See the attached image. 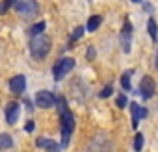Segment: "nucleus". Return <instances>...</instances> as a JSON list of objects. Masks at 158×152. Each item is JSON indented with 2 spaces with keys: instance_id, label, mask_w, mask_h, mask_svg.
<instances>
[{
  "instance_id": "423d86ee",
  "label": "nucleus",
  "mask_w": 158,
  "mask_h": 152,
  "mask_svg": "<svg viewBox=\"0 0 158 152\" xmlns=\"http://www.w3.org/2000/svg\"><path fill=\"white\" fill-rule=\"evenodd\" d=\"M154 89H156V86H154L152 78L145 76V78L141 80V84H139V93H141V97H143V98H151V97L154 95Z\"/></svg>"
},
{
  "instance_id": "9b49d317",
  "label": "nucleus",
  "mask_w": 158,
  "mask_h": 152,
  "mask_svg": "<svg viewBox=\"0 0 158 152\" xmlns=\"http://www.w3.org/2000/svg\"><path fill=\"white\" fill-rule=\"evenodd\" d=\"M37 146H41V148H48V150H58V148H60L58 143H54V141H50V139H43V137L37 139Z\"/></svg>"
},
{
  "instance_id": "6e6552de",
  "label": "nucleus",
  "mask_w": 158,
  "mask_h": 152,
  "mask_svg": "<svg viewBox=\"0 0 158 152\" xmlns=\"http://www.w3.org/2000/svg\"><path fill=\"white\" fill-rule=\"evenodd\" d=\"M19 115H21V106L17 102H10L8 108H6V121H8V124H15L19 121Z\"/></svg>"
},
{
  "instance_id": "dca6fc26",
  "label": "nucleus",
  "mask_w": 158,
  "mask_h": 152,
  "mask_svg": "<svg viewBox=\"0 0 158 152\" xmlns=\"http://www.w3.org/2000/svg\"><path fill=\"white\" fill-rule=\"evenodd\" d=\"M43 32H45V22H37V24H34V26L30 28V34H32V35L43 34Z\"/></svg>"
},
{
  "instance_id": "f257e3e1",
  "label": "nucleus",
  "mask_w": 158,
  "mask_h": 152,
  "mask_svg": "<svg viewBox=\"0 0 158 152\" xmlns=\"http://www.w3.org/2000/svg\"><path fill=\"white\" fill-rule=\"evenodd\" d=\"M50 52V39L45 34H35L30 39V54L35 59H43L47 58V54Z\"/></svg>"
},
{
  "instance_id": "2eb2a0df",
  "label": "nucleus",
  "mask_w": 158,
  "mask_h": 152,
  "mask_svg": "<svg viewBox=\"0 0 158 152\" xmlns=\"http://www.w3.org/2000/svg\"><path fill=\"white\" fill-rule=\"evenodd\" d=\"M130 74H132V70H127L123 76H121V86H123V89H130Z\"/></svg>"
},
{
  "instance_id": "393cba45",
  "label": "nucleus",
  "mask_w": 158,
  "mask_h": 152,
  "mask_svg": "<svg viewBox=\"0 0 158 152\" xmlns=\"http://www.w3.org/2000/svg\"><path fill=\"white\" fill-rule=\"evenodd\" d=\"M134 2H139V0H134Z\"/></svg>"
},
{
  "instance_id": "ddd939ff",
  "label": "nucleus",
  "mask_w": 158,
  "mask_h": 152,
  "mask_svg": "<svg viewBox=\"0 0 158 152\" xmlns=\"http://www.w3.org/2000/svg\"><path fill=\"white\" fill-rule=\"evenodd\" d=\"M147 30H149L151 39H152V41H156V37H158V28H156L154 19H149V22H147Z\"/></svg>"
},
{
  "instance_id": "9d476101",
  "label": "nucleus",
  "mask_w": 158,
  "mask_h": 152,
  "mask_svg": "<svg viewBox=\"0 0 158 152\" xmlns=\"http://www.w3.org/2000/svg\"><path fill=\"white\" fill-rule=\"evenodd\" d=\"M10 87H11V91H13L15 95H23L24 89H26V78H24L23 74H17L15 78H11Z\"/></svg>"
},
{
  "instance_id": "20e7f679",
  "label": "nucleus",
  "mask_w": 158,
  "mask_h": 152,
  "mask_svg": "<svg viewBox=\"0 0 158 152\" xmlns=\"http://www.w3.org/2000/svg\"><path fill=\"white\" fill-rule=\"evenodd\" d=\"M74 67V59L73 58H63V59H58L56 65H54V78L56 80H61L67 72H71Z\"/></svg>"
},
{
  "instance_id": "4468645a",
  "label": "nucleus",
  "mask_w": 158,
  "mask_h": 152,
  "mask_svg": "<svg viewBox=\"0 0 158 152\" xmlns=\"http://www.w3.org/2000/svg\"><path fill=\"white\" fill-rule=\"evenodd\" d=\"M11 137L8 135V134H2L0 135V150H8V148H11Z\"/></svg>"
},
{
  "instance_id": "412c9836",
  "label": "nucleus",
  "mask_w": 158,
  "mask_h": 152,
  "mask_svg": "<svg viewBox=\"0 0 158 152\" xmlns=\"http://www.w3.org/2000/svg\"><path fill=\"white\" fill-rule=\"evenodd\" d=\"M115 104H117L119 108H125V106H127V98H125V95H119L117 100H115Z\"/></svg>"
},
{
  "instance_id": "0eeeda50",
  "label": "nucleus",
  "mask_w": 158,
  "mask_h": 152,
  "mask_svg": "<svg viewBox=\"0 0 158 152\" xmlns=\"http://www.w3.org/2000/svg\"><path fill=\"white\" fill-rule=\"evenodd\" d=\"M130 35H132V26L128 21H125L123 30H121V45H123V52H130Z\"/></svg>"
},
{
  "instance_id": "f03ea898",
  "label": "nucleus",
  "mask_w": 158,
  "mask_h": 152,
  "mask_svg": "<svg viewBox=\"0 0 158 152\" xmlns=\"http://www.w3.org/2000/svg\"><path fill=\"white\" fill-rule=\"evenodd\" d=\"M58 104H61V137H63V146H65L71 139L73 130H74V117L69 111V108L65 104V98H60Z\"/></svg>"
},
{
  "instance_id": "aec40b11",
  "label": "nucleus",
  "mask_w": 158,
  "mask_h": 152,
  "mask_svg": "<svg viewBox=\"0 0 158 152\" xmlns=\"http://www.w3.org/2000/svg\"><path fill=\"white\" fill-rule=\"evenodd\" d=\"M112 91H114V89H112V86H106V87L99 93V97H101V98H108V97L112 95Z\"/></svg>"
},
{
  "instance_id": "1a4fd4ad",
  "label": "nucleus",
  "mask_w": 158,
  "mask_h": 152,
  "mask_svg": "<svg viewBox=\"0 0 158 152\" xmlns=\"http://www.w3.org/2000/svg\"><path fill=\"white\" fill-rule=\"evenodd\" d=\"M130 110H132V126H134V128H138L139 119H145V117H147V110H145L143 106L136 104V102H132V104H130Z\"/></svg>"
},
{
  "instance_id": "39448f33",
  "label": "nucleus",
  "mask_w": 158,
  "mask_h": 152,
  "mask_svg": "<svg viewBox=\"0 0 158 152\" xmlns=\"http://www.w3.org/2000/svg\"><path fill=\"white\" fill-rule=\"evenodd\" d=\"M54 102H56V98H54V95L50 91H39L35 95V104L39 108H52Z\"/></svg>"
},
{
  "instance_id": "5701e85b",
  "label": "nucleus",
  "mask_w": 158,
  "mask_h": 152,
  "mask_svg": "<svg viewBox=\"0 0 158 152\" xmlns=\"http://www.w3.org/2000/svg\"><path fill=\"white\" fill-rule=\"evenodd\" d=\"M34 128H35L34 121H28V122H26V126H24V130H26V132H34Z\"/></svg>"
},
{
  "instance_id": "6ab92c4d",
  "label": "nucleus",
  "mask_w": 158,
  "mask_h": 152,
  "mask_svg": "<svg viewBox=\"0 0 158 152\" xmlns=\"http://www.w3.org/2000/svg\"><path fill=\"white\" fill-rule=\"evenodd\" d=\"M17 4V0H4V4H2V13H6L11 6H15Z\"/></svg>"
},
{
  "instance_id": "f3484780",
  "label": "nucleus",
  "mask_w": 158,
  "mask_h": 152,
  "mask_svg": "<svg viewBox=\"0 0 158 152\" xmlns=\"http://www.w3.org/2000/svg\"><path fill=\"white\" fill-rule=\"evenodd\" d=\"M82 34H84V28H76V30H74V34L71 35V41H69V43L73 45L74 41H78V39H80V37H82Z\"/></svg>"
},
{
  "instance_id": "b1692460",
  "label": "nucleus",
  "mask_w": 158,
  "mask_h": 152,
  "mask_svg": "<svg viewBox=\"0 0 158 152\" xmlns=\"http://www.w3.org/2000/svg\"><path fill=\"white\" fill-rule=\"evenodd\" d=\"M156 67H158V58H156Z\"/></svg>"
},
{
  "instance_id": "f8f14e48",
  "label": "nucleus",
  "mask_w": 158,
  "mask_h": 152,
  "mask_svg": "<svg viewBox=\"0 0 158 152\" xmlns=\"http://www.w3.org/2000/svg\"><path fill=\"white\" fill-rule=\"evenodd\" d=\"M101 21H102L101 15H93V17H89V21H88V30H89V32H95V30L101 26Z\"/></svg>"
},
{
  "instance_id": "7ed1b4c3",
  "label": "nucleus",
  "mask_w": 158,
  "mask_h": 152,
  "mask_svg": "<svg viewBox=\"0 0 158 152\" xmlns=\"http://www.w3.org/2000/svg\"><path fill=\"white\" fill-rule=\"evenodd\" d=\"M15 10L21 17L24 19H34L37 13H39V6L35 0H17L15 4Z\"/></svg>"
},
{
  "instance_id": "4be33fe9",
  "label": "nucleus",
  "mask_w": 158,
  "mask_h": 152,
  "mask_svg": "<svg viewBox=\"0 0 158 152\" xmlns=\"http://www.w3.org/2000/svg\"><path fill=\"white\" fill-rule=\"evenodd\" d=\"M86 58H88V59H93V58H95V50H93V46H89V48H88Z\"/></svg>"
},
{
  "instance_id": "a211bd4d",
  "label": "nucleus",
  "mask_w": 158,
  "mask_h": 152,
  "mask_svg": "<svg viewBox=\"0 0 158 152\" xmlns=\"http://www.w3.org/2000/svg\"><path fill=\"white\" fill-rule=\"evenodd\" d=\"M134 148H136V150H141V148H143V135H141V134H136V139H134Z\"/></svg>"
}]
</instances>
